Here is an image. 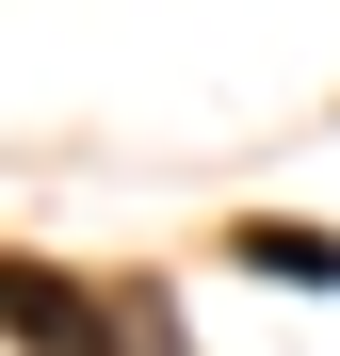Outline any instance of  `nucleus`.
<instances>
[{
    "mask_svg": "<svg viewBox=\"0 0 340 356\" xmlns=\"http://www.w3.org/2000/svg\"><path fill=\"white\" fill-rule=\"evenodd\" d=\"M0 340H17V356H113L97 291H81V275H49V259H0Z\"/></svg>",
    "mask_w": 340,
    "mask_h": 356,
    "instance_id": "f257e3e1",
    "label": "nucleus"
},
{
    "mask_svg": "<svg viewBox=\"0 0 340 356\" xmlns=\"http://www.w3.org/2000/svg\"><path fill=\"white\" fill-rule=\"evenodd\" d=\"M243 259H259V275H292V291L340 275V243H308V227H243Z\"/></svg>",
    "mask_w": 340,
    "mask_h": 356,
    "instance_id": "f03ea898",
    "label": "nucleus"
}]
</instances>
